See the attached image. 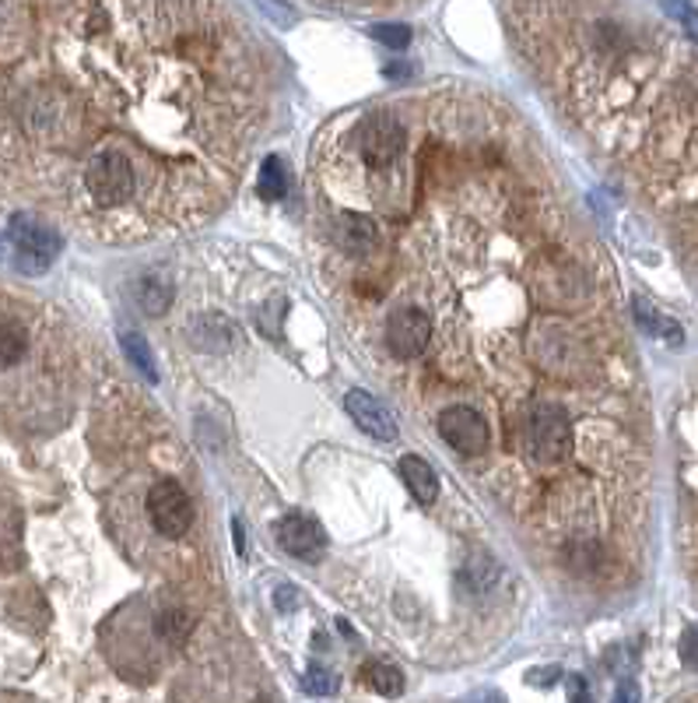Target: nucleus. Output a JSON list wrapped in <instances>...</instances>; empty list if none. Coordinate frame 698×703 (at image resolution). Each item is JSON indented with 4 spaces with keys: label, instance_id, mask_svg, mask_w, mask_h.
Instances as JSON below:
<instances>
[{
    "label": "nucleus",
    "instance_id": "nucleus-22",
    "mask_svg": "<svg viewBox=\"0 0 698 703\" xmlns=\"http://www.w3.org/2000/svg\"><path fill=\"white\" fill-rule=\"evenodd\" d=\"M681 657L691 665V669H698V626H691L685 636H681Z\"/></svg>",
    "mask_w": 698,
    "mask_h": 703
},
{
    "label": "nucleus",
    "instance_id": "nucleus-18",
    "mask_svg": "<svg viewBox=\"0 0 698 703\" xmlns=\"http://www.w3.org/2000/svg\"><path fill=\"white\" fill-rule=\"evenodd\" d=\"M123 352L130 356V363L138 366L148 380H154L159 377V363H154V356H151V348H148V341L141 338V335H123Z\"/></svg>",
    "mask_w": 698,
    "mask_h": 703
},
{
    "label": "nucleus",
    "instance_id": "nucleus-9",
    "mask_svg": "<svg viewBox=\"0 0 698 703\" xmlns=\"http://www.w3.org/2000/svg\"><path fill=\"white\" fill-rule=\"evenodd\" d=\"M345 408H348V415H351L355 426L362 429V433L382 439V444H390V439H397V419L390 415L387 405H382L379 398H372V394H366V390H351L348 398H345Z\"/></svg>",
    "mask_w": 698,
    "mask_h": 703
},
{
    "label": "nucleus",
    "instance_id": "nucleus-19",
    "mask_svg": "<svg viewBox=\"0 0 698 703\" xmlns=\"http://www.w3.org/2000/svg\"><path fill=\"white\" fill-rule=\"evenodd\" d=\"M372 39L382 42V47H390V50H403L411 42V29L408 26H376Z\"/></svg>",
    "mask_w": 698,
    "mask_h": 703
},
{
    "label": "nucleus",
    "instance_id": "nucleus-11",
    "mask_svg": "<svg viewBox=\"0 0 698 703\" xmlns=\"http://www.w3.org/2000/svg\"><path fill=\"white\" fill-rule=\"evenodd\" d=\"M400 475H403V482H408V489L415 493L418 503H436V496H439V475H436V468L429 465V461L415 457V454L400 457Z\"/></svg>",
    "mask_w": 698,
    "mask_h": 703
},
{
    "label": "nucleus",
    "instance_id": "nucleus-20",
    "mask_svg": "<svg viewBox=\"0 0 698 703\" xmlns=\"http://www.w3.org/2000/svg\"><path fill=\"white\" fill-rule=\"evenodd\" d=\"M333 690H337L333 675L327 669H320V665H312L309 675H306V693H312V696H330Z\"/></svg>",
    "mask_w": 698,
    "mask_h": 703
},
{
    "label": "nucleus",
    "instance_id": "nucleus-8",
    "mask_svg": "<svg viewBox=\"0 0 698 703\" xmlns=\"http://www.w3.org/2000/svg\"><path fill=\"white\" fill-rule=\"evenodd\" d=\"M275 538L288 556L299 560H320L327 548V532L320 527V521H312L306 514H285L275 524Z\"/></svg>",
    "mask_w": 698,
    "mask_h": 703
},
{
    "label": "nucleus",
    "instance_id": "nucleus-2",
    "mask_svg": "<svg viewBox=\"0 0 698 703\" xmlns=\"http://www.w3.org/2000/svg\"><path fill=\"white\" fill-rule=\"evenodd\" d=\"M524 444L537 465H558V461L572 450L569 415L558 405H537L524 426Z\"/></svg>",
    "mask_w": 698,
    "mask_h": 703
},
{
    "label": "nucleus",
    "instance_id": "nucleus-5",
    "mask_svg": "<svg viewBox=\"0 0 698 703\" xmlns=\"http://www.w3.org/2000/svg\"><path fill=\"white\" fill-rule=\"evenodd\" d=\"M439 433L449 447L463 457H478L488 447V423L481 419V412L467 408V405H453L439 415Z\"/></svg>",
    "mask_w": 698,
    "mask_h": 703
},
{
    "label": "nucleus",
    "instance_id": "nucleus-16",
    "mask_svg": "<svg viewBox=\"0 0 698 703\" xmlns=\"http://www.w3.org/2000/svg\"><path fill=\"white\" fill-rule=\"evenodd\" d=\"M362 675H366V683H369L376 693H382V696H397V693L403 690V675H400V669L390 665V662H369V665L362 669Z\"/></svg>",
    "mask_w": 698,
    "mask_h": 703
},
{
    "label": "nucleus",
    "instance_id": "nucleus-14",
    "mask_svg": "<svg viewBox=\"0 0 698 703\" xmlns=\"http://www.w3.org/2000/svg\"><path fill=\"white\" fill-rule=\"evenodd\" d=\"M257 194L263 201H285L288 194V169L278 156H267L260 166V180H257Z\"/></svg>",
    "mask_w": 698,
    "mask_h": 703
},
{
    "label": "nucleus",
    "instance_id": "nucleus-17",
    "mask_svg": "<svg viewBox=\"0 0 698 703\" xmlns=\"http://www.w3.org/2000/svg\"><path fill=\"white\" fill-rule=\"evenodd\" d=\"M636 320L646 327L649 335H657V338H664L670 345L681 341V327L674 324V320H667V317H660L657 310H652V306H646V299H636Z\"/></svg>",
    "mask_w": 698,
    "mask_h": 703
},
{
    "label": "nucleus",
    "instance_id": "nucleus-12",
    "mask_svg": "<svg viewBox=\"0 0 698 703\" xmlns=\"http://www.w3.org/2000/svg\"><path fill=\"white\" fill-rule=\"evenodd\" d=\"M133 299H138V306L144 314L162 317L169 310V303H172V278L162 275V271H148L138 281V289H133Z\"/></svg>",
    "mask_w": 698,
    "mask_h": 703
},
{
    "label": "nucleus",
    "instance_id": "nucleus-10",
    "mask_svg": "<svg viewBox=\"0 0 698 703\" xmlns=\"http://www.w3.org/2000/svg\"><path fill=\"white\" fill-rule=\"evenodd\" d=\"M337 244H341V250L362 257L372 250L376 244V222L369 215H358V211H345L341 218H337Z\"/></svg>",
    "mask_w": 698,
    "mask_h": 703
},
{
    "label": "nucleus",
    "instance_id": "nucleus-6",
    "mask_svg": "<svg viewBox=\"0 0 698 703\" xmlns=\"http://www.w3.org/2000/svg\"><path fill=\"white\" fill-rule=\"evenodd\" d=\"M11 239L21 254V268L26 271H42L53 260V254L60 250V239L53 236V229H47L29 215L11 218Z\"/></svg>",
    "mask_w": 698,
    "mask_h": 703
},
{
    "label": "nucleus",
    "instance_id": "nucleus-13",
    "mask_svg": "<svg viewBox=\"0 0 698 703\" xmlns=\"http://www.w3.org/2000/svg\"><path fill=\"white\" fill-rule=\"evenodd\" d=\"M29 348V331L26 324L14 317H0V369H11L26 359Z\"/></svg>",
    "mask_w": 698,
    "mask_h": 703
},
{
    "label": "nucleus",
    "instance_id": "nucleus-24",
    "mask_svg": "<svg viewBox=\"0 0 698 703\" xmlns=\"http://www.w3.org/2000/svg\"><path fill=\"white\" fill-rule=\"evenodd\" d=\"M278 608H296L299 602H296V587H278Z\"/></svg>",
    "mask_w": 698,
    "mask_h": 703
},
{
    "label": "nucleus",
    "instance_id": "nucleus-4",
    "mask_svg": "<svg viewBox=\"0 0 698 703\" xmlns=\"http://www.w3.org/2000/svg\"><path fill=\"white\" fill-rule=\"evenodd\" d=\"M148 517L154 532L166 538H183L193 524V503L176 482H154L148 493Z\"/></svg>",
    "mask_w": 698,
    "mask_h": 703
},
{
    "label": "nucleus",
    "instance_id": "nucleus-21",
    "mask_svg": "<svg viewBox=\"0 0 698 703\" xmlns=\"http://www.w3.org/2000/svg\"><path fill=\"white\" fill-rule=\"evenodd\" d=\"M667 11L691 32V39H698V14H695L691 4H685V0H667Z\"/></svg>",
    "mask_w": 698,
    "mask_h": 703
},
{
    "label": "nucleus",
    "instance_id": "nucleus-15",
    "mask_svg": "<svg viewBox=\"0 0 698 703\" xmlns=\"http://www.w3.org/2000/svg\"><path fill=\"white\" fill-rule=\"evenodd\" d=\"M154 630H159V636H162L166 644L179 647L193 633V620H190L183 608H166L159 620H154Z\"/></svg>",
    "mask_w": 698,
    "mask_h": 703
},
{
    "label": "nucleus",
    "instance_id": "nucleus-25",
    "mask_svg": "<svg viewBox=\"0 0 698 703\" xmlns=\"http://www.w3.org/2000/svg\"><path fill=\"white\" fill-rule=\"evenodd\" d=\"M232 527H236V548H239V553H242V548H246V538H242V524L236 521Z\"/></svg>",
    "mask_w": 698,
    "mask_h": 703
},
{
    "label": "nucleus",
    "instance_id": "nucleus-23",
    "mask_svg": "<svg viewBox=\"0 0 698 703\" xmlns=\"http://www.w3.org/2000/svg\"><path fill=\"white\" fill-rule=\"evenodd\" d=\"M260 8L278 21V26H291L296 21V14H291L288 8H278V0H260Z\"/></svg>",
    "mask_w": 698,
    "mask_h": 703
},
{
    "label": "nucleus",
    "instance_id": "nucleus-1",
    "mask_svg": "<svg viewBox=\"0 0 698 703\" xmlns=\"http://www.w3.org/2000/svg\"><path fill=\"white\" fill-rule=\"evenodd\" d=\"M84 190L99 208H120L138 190V169L123 148H99L84 166Z\"/></svg>",
    "mask_w": 698,
    "mask_h": 703
},
{
    "label": "nucleus",
    "instance_id": "nucleus-7",
    "mask_svg": "<svg viewBox=\"0 0 698 703\" xmlns=\"http://www.w3.org/2000/svg\"><path fill=\"white\" fill-rule=\"evenodd\" d=\"M429 338H432V324L421 310H415V306H403V310L390 314L387 345H390L393 356L418 359V356H425V348H429Z\"/></svg>",
    "mask_w": 698,
    "mask_h": 703
},
{
    "label": "nucleus",
    "instance_id": "nucleus-3",
    "mask_svg": "<svg viewBox=\"0 0 698 703\" xmlns=\"http://www.w3.org/2000/svg\"><path fill=\"white\" fill-rule=\"evenodd\" d=\"M403 123L393 113H372L355 127V148L372 169L390 166L403 148Z\"/></svg>",
    "mask_w": 698,
    "mask_h": 703
}]
</instances>
